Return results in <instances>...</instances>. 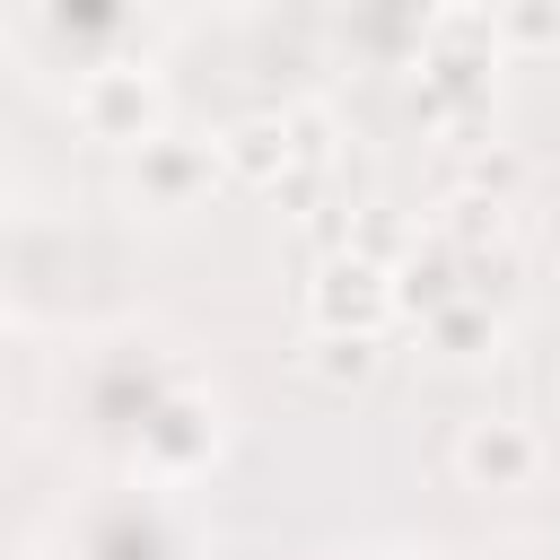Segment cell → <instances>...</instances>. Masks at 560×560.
Wrapping results in <instances>:
<instances>
[{
    "label": "cell",
    "mask_w": 560,
    "mask_h": 560,
    "mask_svg": "<svg viewBox=\"0 0 560 560\" xmlns=\"http://www.w3.org/2000/svg\"><path fill=\"white\" fill-rule=\"evenodd\" d=\"M79 114H88V131L140 140V122H149V79H140V70H96V79L79 88Z\"/></svg>",
    "instance_id": "obj_1"
},
{
    "label": "cell",
    "mask_w": 560,
    "mask_h": 560,
    "mask_svg": "<svg viewBox=\"0 0 560 560\" xmlns=\"http://www.w3.org/2000/svg\"><path fill=\"white\" fill-rule=\"evenodd\" d=\"M525 464H534V438H525V429H508V420H490V429H472V438H464V472H472V481H490V490L525 481Z\"/></svg>",
    "instance_id": "obj_2"
}]
</instances>
